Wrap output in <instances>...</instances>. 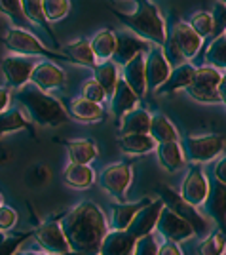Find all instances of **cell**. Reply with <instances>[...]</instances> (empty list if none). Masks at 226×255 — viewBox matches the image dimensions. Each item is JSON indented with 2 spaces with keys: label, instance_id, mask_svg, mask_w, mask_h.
<instances>
[{
  "label": "cell",
  "instance_id": "obj_4",
  "mask_svg": "<svg viewBox=\"0 0 226 255\" xmlns=\"http://www.w3.org/2000/svg\"><path fill=\"white\" fill-rule=\"evenodd\" d=\"M202 38L192 31V27L186 21L173 23V27L167 31V40L163 44V53L167 57L169 65H183L194 59L200 48H202Z\"/></svg>",
  "mask_w": 226,
  "mask_h": 255
},
{
  "label": "cell",
  "instance_id": "obj_7",
  "mask_svg": "<svg viewBox=\"0 0 226 255\" xmlns=\"http://www.w3.org/2000/svg\"><path fill=\"white\" fill-rule=\"evenodd\" d=\"M158 192H160L161 204L165 208H169L173 213H177L181 219H184L186 223L192 227L194 236L198 238H205L207 234L211 233V225H209V219L205 217L204 213H200V208H194L188 202H184L183 198L179 196V192L167 187V185H160L158 187Z\"/></svg>",
  "mask_w": 226,
  "mask_h": 255
},
{
  "label": "cell",
  "instance_id": "obj_44",
  "mask_svg": "<svg viewBox=\"0 0 226 255\" xmlns=\"http://www.w3.org/2000/svg\"><path fill=\"white\" fill-rule=\"evenodd\" d=\"M19 221V213L15 208L2 204L0 206V233H10L11 229H15V225Z\"/></svg>",
  "mask_w": 226,
  "mask_h": 255
},
{
  "label": "cell",
  "instance_id": "obj_30",
  "mask_svg": "<svg viewBox=\"0 0 226 255\" xmlns=\"http://www.w3.org/2000/svg\"><path fill=\"white\" fill-rule=\"evenodd\" d=\"M114 46H116V32L110 29H101L93 34V38L89 40V48L95 57V63H105L112 59L114 53Z\"/></svg>",
  "mask_w": 226,
  "mask_h": 255
},
{
  "label": "cell",
  "instance_id": "obj_49",
  "mask_svg": "<svg viewBox=\"0 0 226 255\" xmlns=\"http://www.w3.org/2000/svg\"><path fill=\"white\" fill-rule=\"evenodd\" d=\"M10 99H11V92L8 88H2L0 86V113H4V111L10 109Z\"/></svg>",
  "mask_w": 226,
  "mask_h": 255
},
{
  "label": "cell",
  "instance_id": "obj_1",
  "mask_svg": "<svg viewBox=\"0 0 226 255\" xmlns=\"http://www.w3.org/2000/svg\"><path fill=\"white\" fill-rule=\"evenodd\" d=\"M69 250L82 255H99V248L108 233L105 212L91 200H82L59 219Z\"/></svg>",
  "mask_w": 226,
  "mask_h": 255
},
{
  "label": "cell",
  "instance_id": "obj_36",
  "mask_svg": "<svg viewBox=\"0 0 226 255\" xmlns=\"http://www.w3.org/2000/svg\"><path fill=\"white\" fill-rule=\"evenodd\" d=\"M0 13L15 27L23 31H31V21L25 17L21 0H0Z\"/></svg>",
  "mask_w": 226,
  "mask_h": 255
},
{
  "label": "cell",
  "instance_id": "obj_10",
  "mask_svg": "<svg viewBox=\"0 0 226 255\" xmlns=\"http://www.w3.org/2000/svg\"><path fill=\"white\" fill-rule=\"evenodd\" d=\"M34 242L42 248V252L50 255L65 254L69 252V244L65 240V234L61 231L59 219H46L32 231Z\"/></svg>",
  "mask_w": 226,
  "mask_h": 255
},
{
  "label": "cell",
  "instance_id": "obj_38",
  "mask_svg": "<svg viewBox=\"0 0 226 255\" xmlns=\"http://www.w3.org/2000/svg\"><path fill=\"white\" fill-rule=\"evenodd\" d=\"M225 252H226V238H225V231H221V229L211 231L198 244V255H225Z\"/></svg>",
  "mask_w": 226,
  "mask_h": 255
},
{
  "label": "cell",
  "instance_id": "obj_8",
  "mask_svg": "<svg viewBox=\"0 0 226 255\" xmlns=\"http://www.w3.org/2000/svg\"><path fill=\"white\" fill-rule=\"evenodd\" d=\"M225 82V75L213 67H196V75L190 86L184 90L188 97L204 105H223L225 101L219 96V86Z\"/></svg>",
  "mask_w": 226,
  "mask_h": 255
},
{
  "label": "cell",
  "instance_id": "obj_31",
  "mask_svg": "<svg viewBox=\"0 0 226 255\" xmlns=\"http://www.w3.org/2000/svg\"><path fill=\"white\" fill-rule=\"evenodd\" d=\"M151 113L147 109H133L120 118V133H149L151 128Z\"/></svg>",
  "mask_w": 226,
  "mask_h": 255
},
{
  "label": "cell",
  "instance_id": "obj_45",
  "mask_svg": "<svg viewBox=\"0 0 226 255\" xmlns=\"http://www.w3.org/2000/svg\"><path fill=\"white\" fill-rule=\"evenodd\" d=\"M131 255H158V240L154 234L143 236L135 242L133 254Z\"/></svg>",
  "mask_w": 226,
  "mask_h": 255
},
{
  "label": "cell",
  "instance_id": "obj_20",
  "mask_svg": "<svg viewBox=\"0 0 226 255\" xmlns=\"http://www.w3.org/2000/svg\"><path fill=\"white\" fill-rule=\"evenodd\" d=\"M145 55L147 53H139L135 55L131 61L122 67V80L133 90V94L143 99L147 94V82H145Z\"/></svg>",
  "mask_w": 226,
  "mask_h": 255
},
{
  "label": "cell",
  "instance_id": "obj_54",
  "mask_svg": "<svg viewBox=\"0 0 226 255\" xmlns=\"http://www.w3.org/2000/svg\"><path fill=\"white\" fill-rule=\"evenodd\" d=\"M219 2H223V4H226V0H219Z\"/></svg>",
  "mask_w": 226,
  "mask_h": 255
},
{
  "label": "cell",
  "instance_id": "obj_19",
  "mask_svg": "<svg viewBox=\"0 0 226 255\" xmlns=\"http://www.w3.org/2000/svg\"><path fill=\"white\" fill-rule=\"evenodd\" d=\"M225 200H226V183H219V181H211L209 183V192L204 202V208L207 215L217 223V229L225 231Z\"/></svg>",
  "mask_w": 226,
  "mask_h": 255
},
{
  "label": "cell",
  "instance_id": "obj_32",
  "mask_svg": "<svg viewBox=\"0 0 226 255\" xmlns=\"http://www.w3.org/2000/svg\"><path fill=\"white\" fill-rule=\"evenodd\" d=\"M149 135H151L156 145L160 143H169V141H179V131L173 126V122L165 115H152L151 117V128H149Z\"/></svg>",
  "mask_w": 226,
  "mask_h": 255
},
{
  "label": "cell",
  "instance_id": "obj_17",
  "mask_svg": "<svg viewBox=\"0 0 226 255\" xmlns=\"http://www.w3.org/2000/svg\"><path fill=\"white\" fill-rule=\"evenodd\" d=\"M161 208H163V204H161L160 198H152V202L149 204V206H145V208L133 217V221L129 223V227L126 231H128L135 240L152 234L154 229H156V221H158V215H160Z\"/></svg>",
  "mask_w": 226,
  "mask_h": 255
},
{
  "label": "cell",
  "instance_id": "obj_23",
  "mask_svg": "<svg viewBox=\"0 0 226 255\" xmlns=\"http://www.w3.org/2000/svg\"><path fill=\"white\" fill-rule=\"evenodd\" d=\"M194 75H196V67L192 63L177 65L175 69H171L165 82L156 90V94L158 96H169V94H175L179 90H186L194 80Z\"/></svg>",
  "mask_w": 226,
  "mask_h": 255
},
{
  "label": "cell",
  "instance_id": "obj_12",
  "mask_svg": "<svg viewBox=\"0 0 226 255\" xmlns=\"http://www.w3.org/2000/svg\"><path fill=\"white\" fill-rule=\"evenodd\" d=\"M36 61H32L31 57H23V55H8L2 59L0 63V71L6 80V88L8 90H19L25 84H29V78L34 69Z\"/></svg>",
  "mask_w": 226,
  "mask_h": 255
},
{
  "label": "cell",
  "instance_id": "obj_52",
  "mask_svg": "<svg viewBox=\"0 0 226 255\" xmlns=\"http://www.w3.org/2000/svg\"><path fill=\"white\" fill-rule=\"evenodd\" d=\"M57 255H82V254H78V252H73V250H69V252H65V254H57Z\"/></svg>",
  "mask_w": 226,
  "mask_h": 255
},
{
  "label": "cell",
  "instance_id": "obj_14",
  "mask_svg": "<svg viewBox=\"0 0 226 255\" xmlns=\"http://www.w3.org/2000/svg\"><path fill=\"white\" fill-rule=\"evenodd\" d=\"M171 73V65L167 61L163 48L160 46H151V50L145 55V82H147V90L156 92L165 78Z\"/></svg>",
  "mask_w": 226,
  "mask_h": 255
},
{
  "label": "cell",
  "instance_id": "obj_51",
  "mask_svg": "<svg viewBox=\"0 0 226 255\" xmlns=\"http://www.w3.org/2000/svg\"><path fill=\"white\" fill-rule=\"evenodd\" d=\"M15 255H50L46 252H17Z\"/></svg>",
  "mask_w": 226,
  "mask_h": 255
},
{
  "label": "cell",
  "instance_id": "obj_33",
  "mask_svg": "<svg viewBox=\"0 0 226 255\" xmlns=\"http://www.w3.org/2000/svg\"><path fill=\"white\" fill-rule=\"evenodd\" d=\"M21 8H23L25 17H27L31 23H34V25H38V27H40V29H42V31L46 32L50 38H52V42H54L55 46H59L57 36H55L54 31H52L50 23L46 21V17H44L42 0H21Z\"/></svg>",
  "mask_w": 226,
  "mask_h": 255
},
{
  "label": "cell",
  "instance_id": "obj_37",
  "mask_svg": "<svg viewBox=\"0 0 226 255\" xmlns=\"http://www.w3.org/2000/svg\"><path fill=\"white\" fill-rule=\"evenodd\" d=\"M205 63L207 67H213L221 73L226 69V32L213 38L211 46L205 52Z\"/></svg>",
  "mask_w": 226,
  "mask_h": 255
},
{
  "label": "cell",
  "instance_id": "obj_43",
  "mask_svg": "<svg viewBox=\"0 0 226 255\" xmlns=\"http://www.w3.org/2000/svg\"><path fill=\"white\" fill-rule=\"evenodd\" d=\"M80 97H84L87 101H93V103H103L105 99H107V94H105V90L101 88V84L97 82L95 78H87L82 82L80 86Z\"/></svg>",
  "mask_w": 226,
  "mask_h": 255
},
{
  "label": "cell",
  "instance_id": "obj_34",
  "mask_svg": "<svg viewBox=\"0 0 226 255\" xmlns=\"http://www.w3.org/2000/svg\"><path fill=\"white\" fill-rule=\"evenodd\" d=\"M93 78L101 84V88L105 90L107 97L112 96L114 88H116V82L120 80V73H118V65L114 63L112 59L110 61H105V63H97L93 67Z\"/></svg>",
  "mask_w": 226,
  "mask_h": 255
},
{
  "label": "cell",
  "instance_id": "obj_27",
  "mask_svg": "<svg viewBox=\"0 0 226 255\" xmlns=\"http://www.w3.org/2000/svg\"><path fill=\"white\" fill-rule=\"evenodd\" d=\"M63 181L71 189L84 191V189L93 187V183L97 181V173L89 164H71L69 162V166L63 170Z\"/></svg>",
  "mask_w": 226,
  "mask_h": 255
},
{
  "label": "cell",
  "instance_id": "obj_47",
  "mask_svg": "<svg viewBox=\"0 0 226 255\" xmlns=\"http://www.w3.org/2000/svg\"><path fill=\"white\" fill-rule=\"evenodd\" d=\"M213 179L219 183H226V156L221 154L215 160V166H213Z\"/></svg>",
  "mask_w": 226,
  "mask_h": 255
},
{
  "label": "cell",
  "instance_id": "obj_48",
  "mask_svg": "<svg viewBox=\"0 0 226 255\" xmlns=\"http://www.w3.org/2000/svg\"><path fill=\"white\" fill-rule=\"evenodd\" d=\"M158 255H184V252L179 244L165 240L163 244H158Z\"/></svg>",
  "mask_w": 226,
  "mask_h": 255
},
{
  "label": "cell",
  "instance_id": "obj_46",
  "mask_svg": "<svg viewBox=\"0 0 226 255\" xmlns=\"http://www.w3.org/2000/svg\"><path fill=\"white\" fill-rule=\"evenodd\" d=\"M211 17H213V29H215V32H213V38L215 36H219V34H225L226 32V4H223V2H219L215 6V10H213V13H211Z\"/></svg>",
  "mask_w": 226,
  "mask_h": 255
},
{
  "label": "cell",
  "instance_id": "obj_24",
  "mask_svg": "<svg viewBox=\"0 0 226 255\" xmlns=\"http://www.w3.org/2000/svg\"><path fill=\"white\" fill-rule=\"evenodd\" d=\"M15 131H29L32 137H36V129L21 109H8L0 113V139Z\"/></svg>",
  "mask_w": 226,
  "mask_h": 255
},
{
  "label": "cell",
  "instance_id": "obj_22",
  "mask_svg": "<svg viewBox=\"0 0 226 255\" xmlns=\"http://www.w3.org/2000/svg\"><path fill=\"white\" fill-rule=\"evenodd\" d=\"M135 242L128 231H108L101 242L99 255H131Z\"/></svg>",
  "mask_w": 226,
  "mask_h": 255
},
{
  "label": "cell",
  "instance_id": "obj_35",
  "mask_svg": "<svg viewBox=\"0 0 226 255\" xmlns=\"http://www.w3.org/2000/svg\"><path fill=\"white\" fill-rule=\"evenodd\" d=\"M63 53L71 59V63L84 65L89 69H93L97 65L95 57L91 53V48H89V40H86V38H80L73 44H67L63 48Z\"/></svg>",
  "mask_w": 226,
  "mask_h": 255
},
{
  "label": "cell",
  "instance_id": "obj_18",
  "mask_svg": "<svg viewBox=\"0 0 226 255\" xmlns=\"http://www.w3.org/2000/svg\"><path fill=\"white\" fill-rule=\"evenodd\" d=\"M152 202V198H143L139 202H118L110 206V221L108 231H126L133 217Z\"/></svg>",
  "mask_w": 226,
  "mask_h": 255
},
{
  "label": "cell",
  "instance_id": "obj_42",
  "mask_svg": "<svg viewBox=\"0 0 226 255\" xmlns=\"http://www.w3.org/2000/svg\"><path fill=\"white\" fill-rule=\"evenodd\" d=\"M52 179V171L48 166L44 164H34L31 170L25 173V183L32 187V189H40V187H46Z\"/></svg>",
  "mask_w": 226,
  "mask_h": 255
},
{
  "label": "cell",
  "instance_id": "obj_29",
  "mask_svg": "<svg viewBox=\"0 0 226 255\" xmlns=\"http://www.w3.org/2000/svg\"><path fill=\"white\" fill-rule=\"evenodd\" d=\"M71 164H91L99 154V147L93 139H73L65 143Z\"/></svg>",
  "mask_w": 226,
  "mask_h": 255
},
{
  "label": "cell",
  "instance_id": "obj_2",
  "mask_svg": "<svg viewBox=\"0 0 226 255\" xmlns=\"http://www.w3.org/2000/svg\"><path fill=\"white\" fill-rule=\"evenodd\" d=\"M13 99L19 103V109L27 115V118L38 126L57 128L71 120L67 109L59 99L48 96L46 92H40L34 86L25 84L23 88L15 90Z\"/></svg>",
  "mask_w": 226,
  "mask_h": 255
},
{
  "label": "cell",
  "instance_id": "obj_50",
  "mask_svg": "<svg viewBox=\"0 0 226 255\" xmlns=\"http://www.w3.org/2000/svg\"><path fill=\"white\" fill-rule=\"evenodd\" d=\"M11 160V154L8 150L4 149V147H0V168H4V166H8Z\"/></svg>",
  "mask_w": 226,
  "mask_h": 255
},
{
  "label": "cell",
  "instance_id": "obj_28",
  "mask_svg": "<svg viewBox=\"0 0 226 255\" xmlns=\"http://www.w3.org/2000/svg\"><path fill=\"white\" fill-rule=\"evenodd\" d=\"M116 143H118V149L129 156H143V154L154 152L156 149V141L149 133H124L116 139Z\"/></svg>",
  "mask_w": 226,
  "mask_h": 255
},
{
  "label": "cell",
  "instance_id": "obj_16",
  "mask_svg": "<svg viewBox=\"0 0 226 255\" xmlns=\"http://www.w3.org/2000/svg\"><path fill=\"white\" fill-rule=\"evenodd\" d=\"M149 50H151V42L139 38L131 31H122L116 34V46H114V53H112V61L118 67H124L135 55L147 53Z\"/></svg>",
  "mask_w": 226,
  "mask_h": 255
},
{
  "label": "cell",
  "instance_id": "obj_5",
  "mask_svg": "<svg viewBox=\"0 0 226 255\" xmlns=\"http://www.w3.org/2000/svg\"><path fill=\"white\" fill-rule=\"evenodd\" d=\"M2 42L13 55H23V57H32L34 55V57H46L48 61H69L71 63V59L65 53L46 48L44 42H40L31 31L11 27L10 31L4 34Z\"/></svg>",
  "mask_w": 226,
  "mask_h": 255
},
{
  "label": "cell",
  "instance_id": "obj_9",
  "mask_svg": "<svg viewBox=\"0 0 226 255\" xmlns=\"http://www.w3.org/2000/svg\"><path fill=\"white\" fill-rule=\"evenodd\" d=\"M131 181H133V166L128 162H114L107 166L97 177L101 189L118 202H126Z\"/></svg>",
  "mask_w": 226,
  "mask_h": 255
},
{
  "label": "cell",
  "instance_id": "obj_11",
  "mask_svg": "<svg viewBox=\"0 0 226 255\" xmlns=\"http://www.w3.org/2000/svg\"><path fill=\"white\" fill-rule=\"evenodd\" d=\"M207 192H209V179L202 170V166H190L181 183L179 196L194 208H202L207 198Z\"/></svg>",
  "mask_w": 226,
  "mask_h": 255
},
{
  "label": "cell",
  "instance_id": "obj_26",
  "mask_svg": "<svg viewBox=\"0 0 226 255\" xmlns=\"http://www.w3.org/2000/svg\"><path fill=\"white\" fill-rule=\"evenodd\" d=\"M156 156L160 166L169 173H177V171L186 166V160L183 154V147L179 141H169V143H160L156 145Z\"/></svg>",
  "mask_w": 226,
  "mask_h": 255
},
{
  "label": "cell",
  "instance_id": "obj_39",
  "mask_svg": "<svg viewBox=\"0 0 226 255\" xmlns=\"http://www.w3.org/2000/svg\"><path fill=\"white\" fill-rule=\"evenodd\" d=\"M32 233H0V255H15Z\"/></svg>",
  "mask_w": 226,
  "mask_h": 255
},
{
  "label": "cell",
  "instance_id": "obj_53",
  "mask_svg": "<svg viewBox=\"0 0 226 255\" xmlns=\"http://www.w3.org/2000/svg\"><path fill=\"white\" fill-rule=\"evenodd\" d=\"M4 204V196H2V192H0V206Z\"/></svg>",
  "mask_w": 226,
  "mask_h": 255
},
{
  "label": "cell",
  "instance_id": "obj_25",
  "mask_svg": "<svg viewBox=\"0 0 226 255\" xmlns=\"http://www.w3.org/2000/svg\"><path fill=\"white\" fill-rule=\"evenodd\" d=\"M108 99H110V111H112V115L116 118H122L124 115H128L129 111L137 109L141 101L139 97L133 94V90L122 78L116 82V88H114L112 96L108 97Z\"/></svg>",
  "mask_w": 226,
  "mask_h": 255
},
{
  "label": "cell",
  "instance_id": "obj_6",
  "mask_svg": "<svg viewBox=\"0 0 226 255\" xmlns=\"http://www.w3.org/2000/svg\"><path fill=\"white\" fill-rule=\"evenodd\" d=\"M183 147L184 160L192 166H202L205 162H213L225 152L226 139L221 133H207V135H184L179 139Z\"/></svg>",
  "mask_w": 226,
  "mask_h": 255
},
{
  "label": "cell",
  "instance_id": "obj_13",
  "mask_svg": "<svg viewBox=\"0 0 226 255\" xmlns=\"http://www.w3.org/2000/svg\"><path fill=\"white\" fill-rule=\"evenodd\" d=\"M160 236H163L167 242H175V244H181L186 242L194 236L192 227L186 223L184 219H181L177 213H173L169 208H161L160 215H158V221H156V229Z\"/></svg>",
  "mask_w": 226,
  "mask_h": 255
},
{
  "label": "cell",
  "instance_id": "obj_15",
  "mask_svg": "<svg viewBox=\"0 0 226 255\" xmlns=\"http://www.w3.org/2000/svg\"><path fill=\"white\" fill-rule=\"evenodd\" d=\"M34 88H38L40 92H50V90H61L67 84V73L54 61H38L34 65L29 78Z\"/></svg>",
  "mask_w": 226,
  "mask_h": 255
},
{
  "label": "cell",
  "instance_id": "obj_41",
  "mask_svg": "<svg viewBox=\"0 0 226 255\" xmlns=\"http://www.w3.org/2000/svg\"><path fill=\"white\" fill-rule=\"evenodd\" d=\"M188 25L192 27V31L204 40V38H209V36H213V17H211V13L209 11H198V13H194L192 17H190V21Z\"/></svg>",
  "mask_w": 226,
  "mask_h": 255
},
{
  "label": "cell",
  "instance_id": "obj_40",
  "mask_svg": "<svg viewBox=\"0 0 226 255\" xmlns=\"http://www.w3.org/2000/svg\"><path fill=\"white\" fill-rule=\"evenodd\" d=\"M42 11L46 21H61L71 11L69 0H42Z\"/></svg>",
  "mask_w": 226,
  "mask_h": 255
},
{
  "label": "cell",
  "instance_id": "obj_3",
  "mask_svg": "<svg viewBox=\"0 0 226 255\" xmlns=\"http://www.w3.org/2000/svg\"><path fill=\"white\" fill-rule=\"evenodd\" d=\"M135 2H137V10L133 13H126L112 6L108 8L124 27H128V31L151 42L152 46L163 48V44L167 40V27H165V19L158 10V6L152 4L151 0H135Z\"/></svg>",
  "mask_w": 226,
  "mask_h": 255
},
{
  "label": "cell",
  "instance_id": "obj_21",
  "mask_svg": "<svg viewBox=\"0 0 226 255\" xmlns=\"http://www.w3.org/2000/svg\"><path fill=\"white\" fill-rule=\"evenodd\" d=\"M67 113H69V117H73L75 120L82 122V124H97V122L105 120V117H107V111L103 109V105L87 101L84 97H75L69 103Z\"/></svg>",
  "mask_w": 226,
  "mask_h": 255
}]
</instances>
